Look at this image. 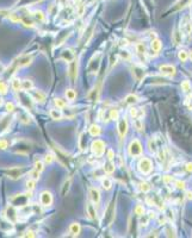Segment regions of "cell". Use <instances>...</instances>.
Segmentation results:
<instances>
[{
	"mask_svg": "<svg viewBox=\"0 0 192 238\" xmlns=\"http://www.w3.org/2000/svg\"><path fill=\"white\" fill-rule=\"evenodd\" d=\"M35 236H36V235H35V232H33V231H31V230L26 231V232L23 235V237H35Z\"/></svg>",
	"mask_w": 192,
	"mask_h": 238,
	"instance_id": "obj_55",
	"label": "cell"
},
{
	"mask_svg": "<svg viewBox=\"0 0 192 238\" xmlns=\"http://www.w3.org/2000/svg\"><path fill=\"white\" fill-rule=\"evenodd\" d=\"M88 131H90V135L93 136V137H97V136H99L100 133H101L100 128L98 126V125H96V124L91 125V126H90V129H88Z\"/></svg>",
	"mask_w": 192,
	"mask_h": 238,
	"instance_id": "obj_29",
	"label": "cell"
},
{
	"mask_svg": "<svg viewBox=\"0 0 192 238\" xmlns=\"http://www.w3.org/2000/svg\"><path fill=\"white\" fill-rule=\"evenodd\" d=\"M132 119H134V126H135V129L137 131L143 130V124H142V122H141L138 118H132Z\"/></svg>",
	"mask_w": 192,
	"mask_h": 238,
	"instance_id": "obj_43",
	"label": "cell"
},
{
	"mask_svg": "<svg viewBox=\"0 0 192 238\" xmlns=\"http://www.w3.org/2000/svg\"><path fill=\"white\" fill-rule=\"evenodd\" d=\"M49 115L51 117V119H54V120H61L63 118V115H62V112L60 110H51L49 112Z\"/></svg>",
	"mask_w": 192,
	"mask_h": 238,
	"instance_id": "obj_28",
	"label": "cell"
},
{
	"mask_svg": "<svg viewBox=\"0 0 192 238\" xmlns=\"http://www.w3.org/2000/svg\"><path fill=\"white\" fill-rule=\"evenodd\" d=\"M54 104L57 108H65L66 106H67L66 100L61 99V98H56V99H54Z\"/></svg>",
	"mask_w": 192,
	"mask_h": 238,
	"instance_id": "obj_36",
	"label": "cell"
},
{
	"mask_svg": "<svg viewBox=\"0 0 192 238\" xmlns=\"http://www.w3.org/2000/svg\"><path fill=\"white\" fill-rule=\"evenodd\" d=\"M5 217L10 223H16L18 220V211L16 210V206H8L5 211Z\"/></svg>",
	"mask_w": 192,
	"mask_h": 238,
	"instance_id": "obj_12",
	"label": "cell"
},
{
	"mask_svg": "<svg viewBox=\"0 0 192 238\" xmlns=\"http://www.w3.org/2000/svg\"><path fill=\"white\" fill-rule=\"evenodd\" d=\"M101 186H103V188H104L105 191H110V189L112 188V181H111L109 177H104V179L101 180Z\"/></svg>",
	"mask_w": 192,
	"mask_h": 238,
	"instance_id": "obj_33",
	"label": "cell"
},
{
	"mask_svg": "<svg viewBox=\"0 0 192 238\" xmlns=\"http://www.w3.org/2000/svg\"><path fill=\"white\" fill-rule=\"evenodd\" d=\"M173 38H174V43H176V44H179V43H180L181 36H180V33H179L178 31H177V32H174V33H173Z\"/></svg>",
	"mask_w": 192,
	"mask_h": 238,
	"instance_id": "obj_51",
	"label": "cell"
},
{
	"mask_svg": "<svg viewBox=\"0 0 192 238\" xmlns=\"http://www.w3.org/2000/svg\"><path fill=\"white\" fill-rule=\"evenodd\" d=\"M163 181H165V184H168V182H172V177L168 176V175H166V176L163 177Z\"/></svg>",
	"mask_w": 192,
	"mask_h": 238,
	"instance_id": "obj_58",
	"label": "cell"
},
{
	"mask_svg": "<svg viewBox=\"0 0 192 238\" xmlns=\"http://www.w3.org/2000/svg\"><path fill=\"white\" fill-rule=\"evenodd\" d=\"M8 92V86L4 80H0V95H4Z\"/></svg>",
	"mask_w": 192,
	"mask_h": 238,
	"instance_id": "obj_37",
	"label": "cell"
},
{
	"mask_svg": "<svg viewBox=\"0 0 192 238\" xmlns=\"http://www.w3.org/2000/svg\"><path fill=\"white\" fill-rule=\"evenodd\" d=\"M167 217H168V218H169V219H171V220H173V218H174V217H173V212H171V211H168V214H167Z\"/></svg>",
	"mask_w": 192,
	"mask_h": 238,
	"instance_id": "obj_60",
	"label": "cell"
},
{
	"mask_svg": "<svg viewBox=\"0 0 192 238\" xmlns=\"http://www.w3.org/2000/svg\"><path fill=\"white\" fill-rule=\"evenodd\" d=\"M31 15L33 17V19L37 20V22H44V20H46V15H44V13H43L42 11H35V12H32Z\"/></svg>",
	"mask_w": 192,
	"mask_h": 238,
	"instance_id": "obj_32",
	"label": "cell"
},
{
	"mask_svg": "<svg viewBox=\"0 0 192 238\" xmlns=\"http://www.w3.org/2000/svg\"><path fill=\"white\" fill-rule=\"evenodd\" d=\"M70 184H72V180H70V179L65 180V182H63V184H62V191H61L62 197H65V195L68 193L69 188H70Z\"/></svg>",
	"mask_w": 192,
	"mask_h": 238,
	"instance_id": "obj_31",
	"label": "cell"
},
{
	"mask_svg": "<svg viewBox=\"0 0 192 238\" xmlns=\"http://www.w3.org/2000/svg\"><path fill=\"white\" fill-rule=\"evenodd\" d=\"M66 98L68 100H74L75 98H77V92L74 91V89H67L66 91Z\"/></svg>",
	"mask_w": 192,
	"mask_h": 238,
	"instance_id": "obj_41",
	"label": "cell"
},
{
	"mask_svg": "<svg viewBox=\"0 0 192 238\" xmlns=\"http://www.w3.org/2000/svg\"><path fill=\"white\" fill-rule=\"evenodd\" d=\"M181 91H184V92L191 91V84H190L187 80H184V81L181 82Z\"/></svg>",
	"mask_w": 192,
	"mask_h": 238,
	"instance_id": "obj_44",
	"label": "cell"
},
{
	"mask_svg": "<svg viewBox=\"0 0 192 238\" xmlns=\"http://www.w3.org/2000/svg\"><path fill=\"white\" fill-rule=\"evenodd\" d=\"M134 212H135V214H137L141 217L142 214H145L146 211H145V207H143L142 205H137V206L135 207V210H134Z\"/></svg>",
	"mask_w": 192,
	"mask_h": 238,
	"instance_id": "obj_46",
	"label": "cell"
},
{
	"mask_svg": "<svg viewBox=\"0 0 192 238\" xmlns=\"http://www.w3.org/2000/svg\"><path fill=\"white\" fill-rule=\"evenodd\" d=\"M24 171H25V170H24L23 167H15V168L7 169V170H6V174L8 175V177H11V179H13V180H17V179L23 176Z\"/></svg>",
	"mask_w": 192,
	"mask_h": 238,
	"instance_id": "obj_13",
	"label": "cell"
},
{
	"mask_svg": "<svg viewBox=\"0 0 192 238\" xmlns=\"http://www.w3.org/2000/svg\"><path fill=\"white\" fill-rule=\"evenodd\" d=\"M186 169H187L189 171H192V163H189V164L186 166Z\"/></svg>",
	"mask_w": 192,
	"mask_h": 238,
	"instance_id": "obj_61",
	"label": "cell"
},
{
	"mask_svg": "<svg viewBox=\"0 0 192 238\" xmlns=\"http://www.w3.org/2000/svg\"><path fill=\"white\" fill-rule=\"evenodd\" d=\"M132 75H134V77H135L137 81H140V80H142L143 76H145V70H143V68H141V67H134V68H132Z\"/></svg>",
	"mask_w": 192,
	"mask_h": 238,
	"instance_id": "obj_21",
	"label": "cell"
},
{
	"mask_svg": "<svg viewBox=\"0 0 192 238\" xmlns=\"http://www.w3.org/2000/svg\"><path fill=\"white\" fill-rule=\"evenodd\" d=\"M39 201H41V205L42 206H44V207H49V206H51V204H53V194L49 192V191H43V192L41 193V195H39Z\"/></svg>",
	"mask_w": 192,
	"mask_h": 238,
	"instance_id": "obj_7",
	"label": "cell"
},
{
	"mask_svg": "<svg viewBox=\"0 0 192 238\" xmlns=\"http://www.w3.org/2000/svg\"><path fill=\"white\" fill-rule=\"evenodd\" d=\"M178 57H179V60L181 62H186L187 58H189V54H187L186 50H180V51L178 53Z\"/></svg>",
	"mask_w": 192,
	"mask_h": 238,
	"instance_id": "obj_40",
	"label": "cell"
},
{
	"mask_svg": "<svg viewBox=\"0 0 192 238\" xmlns=\"http://www.w3.org/2000/svg\"><path fill=\"white\" fill-rule=\"evenodd\" d=\"M109 117H110V119H112V120H117V119H118V117H119V112H118V110H117V108H112V110H110Z\"/></svg>",
	"mask_w": 192,
	"mask_h": 238,
	"instance_id": "obj_42",
	"label": "cell"
},
{
	"mask_svg": "<svg viewBox=\"0 0 192 238\" xmlns=\"http://www.w3.org/2000/svg\"><path fill=\"white\" fill-rule=\"evenodd\" d=\"M186 198L189 200H192V191H187L186 192Z\"/></svg>",
	"mask_w": 192,
	"mask_h": 238,
	"instance_id": "obj_59",
	"label": "cell"
},
{
	"mask_svg": "<svg viewBox=\"0 0 192 238\" xmlns=\"http://www.w3.org/2000/svg\"><path fill=\"white\" fill-rule=\"evenodd\" d=\"M128 150H129V155L132 156V157L141 156V155H142V151H143V150H142V145H141V143H140L138 139H132V141H131Z\"/></svg>",
	"mask_w": 192,
	"mask_h": 238,
	"instance_id": "obj_3",
	"label": "cell"
},
{
	"mask_svg": "<svg viewBox=\"0 0 192 238\" xmlns=\"http://www.w3.org/2000/svg\"><path fill=\"white\" fill-rule=\"evenodd\" d=\"M61 57L65 60V61L70 62L72 60H74V53H73L72 49H67V50H65V51L61 54Z\"/></svg>",
	"mask_w": 192,
	"mask_h": 238,
	"instance_id": "obj_25",
	"label": "cell"
},
{
	"mask_svg": "<svg viewBox=\"0 0 192 238\" xmlns=\"http://www.w3.org/2000/svg\"><path fill=\"white\" fill-rule=\"evenodd\" d=\"M80 231H81V226L79 223H72L69 226V232L73 237H77L80 235Z\"/></svg>",
	"mask_w": 192,
	"mask_h": 238,
	"instance_id": "obj_19",
	"label": "cell"
},
{
	"mask_svg": "<svg viewBox=\"0 0 192 238\" xmlns=\"http://www.w3.org/2000/svg\"><path fill=\"white\" fill-rule=\"evenodd\" d=\"M152 169H153V164H152V161L149 158L143 157V158L140 160V162H138V170L142 174H145V175L149 174L152 171Z\"/></svg>",
	"mask_w": 192,
	"mask_h": 238,
	"instance_id": "obj_5",
	"label": "cell"
},
{
	"mask_svg": "<svg viewBox=\"0 0 192 238\" xmlns=\"http://www.w3.org/2000/svg\"><path fill=\"white\" fill-rule=\"evenodd\" d=\"M91 150L96 156L100 157L101 155L105 153V143L101 139H96L93 141L91 144Z\"/></svg>",
	"mask_w": 192,
	"mask_h": 238,
	"instance_id": "obj_4",
	"label": "cell"
},
{
	"mask_svg": "<svg viewBox=\"0 0 192 238\" xmlns=\"http://www.w3.org/2000/svg\"><path fill=\"white\" fill-rule=\"evenodd\" d=\"M99 61H100V56H97V58H96V56H93V58L91 60V62H90V67H88L91 73H97L98 68L96 67V64H97V66H99L100 64Z\"/></svg>",
	"mask_w": 192,
	"mask_h": 238,
	"instance_id": "obj_22",
	"label": "cell"
},
{
	"mask_svg": "<svg viewBox=\"0 0 192 238\" xmlns=\"http://www.w3.org/2000/svg\"><path fill=\"white\" fill-rule=\"evenodd\" d=\"M43 169H44V163L42 161H36L35 162V167H33V170H36V171H38L39 174L43 171Z\"/></svg>",
	"mask_w": 192,
	"mask_h": 238,
	"instance_id": "obj_39",
	"label": "cell"
},
{
	"mask_svg": "<svg viewBox=\"0 0 192 238\" xmlns=\"http://www.w3.org/2000/svg\"><path fill=\"white\" fill-rule=\"evenodd\" d=\"M99 95H100V82L90 92V94H88V100L96 102V101H98V99H99Z\"/></svg>",
	"mask_w": 192,
	"mask_h": 238,
	"instance_id": "obj_16",
	"label": "cell"
},
{
	"mask_svg": "<svg viewBox=\"0 0 192 238\" xmlns=\"http://www.w3.org/2000/svg\"><path fill=\"white\" fill-rule=\"evenodd\" d=\"M114 158V151L112 150H109V153H108V160L109 161H111Z\"/></svg>",
	"mask_w": 192,
	"mask_h": 238,
	"instance_id": "obj_57",
	"label": "cell"
},
{
	"mask_svg": "<svg viewBox=\"0 0 192 238\" xmlns=\"http://www.w3.org/2000/svg\"><path fill=\"white\" fill-rule=\"evenodd\" d=\"M86 212H87V215L90 217V219L94 220L97 218V211H96V206L93 202H88L87 206H86Z\"/></svg>",
	"mask_w": 192,
	"mask_h": 238,
	"instance_id": "obj_17",
	"label": "cell"
},
{
	"mask_svg": "<svg viewBox=\"0 0 192 238\" xmlns=\"http://www.w3.org/2000/svg\"><path fill=\"white\" fill-rule=\"evenodd\" d=\"M55 160V155L53 153H49V154H47L44 156V162L48 163V164H50V163H53Z\"/></svg>",
	"mask_w": 192,
	"mask_h": 238,
	"instance_id": "obj_45",
	"label": "cell"
},
{
	"mask_svg": "<svg viewBox=\"0 0 192 238\" xmlns=\"http://www.w3.org/2000/svg\"><path fill=\"white\" fill-rule=\"evenodd\" d=\"M31 198L30 193H25V194H18L15 195L13 198H11V204L16 207H25L29 204V200Z\"/></svg>",
	"mask_w": 192,
	"mask_h": 238,
	"instance_id": "obj_1",
	"label": "cell"
},
{
	"mask_svg": "<svg viewBox=\"0 0 192 238\" xmlns=\"http://www.w3.org/2000/svg\"><path fill=\"white\" fill-rule=\"evenodd\" d=\"M159 69H160V73H161L163 76L172 77V76H174L176 73H177L176 67L172 66V64H161V66L159 67Z\"/></svg>",
	"mask_w": 192,
	"mask_h": 238,
	"instance_id": "obj_10",
	"label": "cell"
},
{
	"mask_svg": "<svg viewBox=\"0 0 192 238\" xmlns=\"http://www.w3.org/2000/svg\"><path fill=\"white\" fill-rule=\"evenodd\" d=\"M161 41L160 39H158V38H155L152 41V43H150V48H152V50H153L155 54H158L160 50H161Z\"/></svg>",
	"mask_w": 192,
	"mask_h": 238,
	"instance_id": "obj_24",
	"label": "cell"
},
{
	"mask_svg": "<svg viewBox=\"0 0 192 238\" xmlns=\"http://www.w3.org/2000/svg\"><path fill=\"white\" fill-rule=\"evenodd\" d=\"M130 115L132 117V118H136L137 117V110L136 108H130Z\"/></svg>",
	"mask_w": 192,
	"mask_h": 238,
	"instance_id": "obj_56",
	"label": "cell"
},
{
	"mask_svg": "<svg viewBox=\"0 0 192 238\" xmlns=\"http://www.w3.org/2000/svg\"><path fill=\"white\" fill-rule=\"evenodd\" d=\"M115 208H116L115 202H111V204L108 206L106 211H105V213H104V219H103V223H104V225L109 226V225H111V224H112L114 219H115Z\"/></svg>",
	"mask_w": 192,
	"mask_h": 238,
	"instance_id": "obj_2",
	"label": "cell"
},
{
	"mask_svg": "<svg viewBox=\"0 0 192 238\" xmlns=\"http://www.w3.org/2000/svg\"><path fill=\"white\" fill-rule=\"evenodd\" d=\"M141 217H142V218H141V225H145V226H146L147 224H148V222H149V218H150V217H147L146 214H142Z\"/></svg>",
	"mask_w": 192,
	"mask_h": 238,
	"instance_id": "obj_52",
	"label": "cell"
},
{
	"mask_svg": "<svg viewBox=\"0 0 192 238\" xmlns=\"http://www.w3.org/2000/svg\"><path fill=\"white\" fill-rule=\"evenodd\" d=\"M31 98L33 99V101H37V102H44L46 101V94L42 92V91H35L32 93Z\"/></svg>",
	"mask_w": 192,
	"mask_h": 238,
	"instance_id": "obj_20",
	"label": "cell"
},
{
	"mask_svg": "<svg viewBox=\"0 0 192 238\" xmlns=\"http://www.w3.org/2000/svg\"><path fill=\"white\" fill-rule=\"evenodd\" d=\"M18 118H19V122L23 124H29L30 123V115L26 111H20V113L18 115Z\"/></svg>",
	"mask_w": 192,
	"mask_h": 238,
	"instance_id": "obj_26",
	"label": "cell"
},
{
	"mask_svg": "<svg viewBox=\"0 0 192 238\" xmlns=\"http://www.w3.org/2000/svg\"><path fill=\"white\" fill-rule=\"evenodd\" d=\"M8 146V143L6 139H2L0 138V150H5L6 148Z\"/></svg>",
	"mask_w": 192,
	"mask_h": 238,
	"instance_id": "obj_50",
	"label": "cell"
},
{
	"mask_svg": "<svg viewBox=\"0 0 192 238\" xmlns=\"http://www.w3.org/2000/svg\"><path fill=\"white\" fill-rule=\"evenodd\" d=\"M118 132H119V136H121L122 138L125 137V135H127V132H128V122H127L125 118L119 120V124H118Z\"/></svg>",
	"mask_w": 192,
	"mask_h": 238,
	"instance_id": "obj_14",
	"label": "cell"
},
{
	"mask_svg": "<svg viewBox=\"0 0 192 238\" xmlns=\"http://www.w3.org/2000/svg\"><path fill=\"white\" fill-rule=\"evenodd\" d=\"M78 70H79V62H78V60L74 58V60H72V61L69 62L68 67V75L70 81H72V84L75 82V79L78 76Z\"/></svg>",
	"mask_w": 192,
	"mask_h": 238,
	"instance_id": "obj_6",
	"label": "cell"
},
{
	"mask_svg": "<svg viewBox=\"0 0 192 238\" xmlns=\"http://www.w3.org/2000/svg\"><path fill=\"white\" fill-rule=\"evenodd\" d=\"M104 171H105L106 174H112V173L115 171V164H114L111 161H109L108 163H105V166H104Z\"/></svg>",
	"mask_w": 192,
	"mask_h": 238,
	"instance_id": "obj_35",
	"label": "cell"
},
{
	"mask_svg": "<svg viewBox=\"0 0 192 238\" xmlns=\"http://www.w3.org/2000/svg\"><path fill=\"white\" fill-rule=\"evenodd\" d=\"M35 187H36V180L32 179V177H29V180L26 181V188L31 192V191L35 189Z\"/></svg>",
	"mask_w": 192,
	"mask_h": 238,
	"instance_id": "obj_38",
	"label": "cell"
},
{
	"mask_svg": "<svg viewBox=\"0 0 192 238\" xmlns=\"http://www.w3.org/2000/svg\"><path fill=\"white\" fill-rule=\"evenodd\" d=\"M138 101V98L137 95H135V94H129L127 98H125V104H128V105H134V104H136Z\"/></svg>",
	"mask_w": 192,
	"mask_h": 238,
	"instance_id": "obj_34",
	"label": "cell"
},
{
	"mask_svg": "<svg viewBox=\"0 0 192 238\" xmlns=\"http://www.w3.org/2000/svg\"><path fill=\"white\" fill-rule=\"evenodd\" d=\"M33 61V56L32 55H24L22 57H19L17 61L15 62V68H24L31 64V62Z\"/></svg>",
	"mask_w": 192,
	"mask_h": 238,
	"instance_id": "obj_8",
	"label": "cell"
},
{
	"mask_svg": "<svg viewBox=\"0 0 192 238\" xmlns=\"http://www.w3.org/2000/svg\"><path fill=\"white\" fill-rule=\"evenodd\" d=\"M148 148H149V151L150 153H156V144H155V142H154L153 139H150L149 142H148Z\"/></svg>",
	"mask_w": 192,
	"mask_h": 238,
	"instance_id": "obj_47",
	"label": "cell"
},
{
	"mask_svg": "<svg viewBox=\"0 0 192 238\" xmlns=\"http://www.w3.org/2000/svg\"><path fill=\"white\" fill-rule=\"evenodd\" d=\"M180 31L184 33V35H190L192 31L191 26V19L189 15H185L181 19V24H180Z\"/></svg>",
	"mask_w": 192,
	"mask_h": 238,
	"instance_id": "obj_11",
	"label": "cell"
},
{
	"mask_svg": "<svg viewBox=\"0 0 192 238\" xmlns=\"http://www.w3.org/2000/svg\"><path fill=\"white\" fill-rule=\"evenodd\" d=\"M79 145H80V149H81V150H84L85 148H86V138H85V133H83V135L80 136Z\"/></svg>",
	"mask_w": 192,
	"mask_h": 238,
	"instance_id": "obj_48",
	"label": "cell"
},
{
	"mask_svg": "<svg viewBox=\"0 0 192 238\" xmlns=\"http://www.w3.org/2000/svg\"><path fill=\"white\" fill-rule=\"evenodd\" d=\"M2 104V99H1V97H0V105Z\"/></svg>",
	"mask_w": 192,
	"mask_h": 238,
	"instance_id": "obj_63",
	"label": "cell"
},
{
	"mask_svg": "<svg viewBox=\"0 0 192 238\" xmlns=\"http://www.w3.org/2000/svg\"><path fill=\"white\" fill-rule=\"evenodd\" d=\"M0 13H1V11H0Z\"/></svg>",
	"mask_w": 192,
	"mask_h": 238,
	"instance_id": "obj_64",
	"label": "cell"
},
{
	"mask_svg": "<svg viewBox=\"0 0 192 238\" xmlns=\"http://www.w3.org/2000/svg\"><path fill=\"white\" fill-rule=\"evenodd\" d=\"M10 123H11V117L10 115L2 117V119H0V132L6 130L8 128V125H10Z\"/></svg>",
	"mask_w": 192,
	"mask_h": 238,
	"instance_id": "obj_23",
	"label": "cell"
},
{
	"mask_svg": "<svg viewBox=\"0 0 192 238\" xmlns=\"http://www.w3.org/2000/svg\"><path fill=\"white\" fill-rule=\"evenodd\" d=\"M19 97H20V102H22V105H23L25 108H28V110H32L33 108V99L31 98L30 95L28 94V92H19Z\"/></svg>",
	"mask_w": 192,
	"mask_h": 238,
	"instance_id": "obj_9",
	"label": "cell"
},
{
	"mask_svg": "<svg viewBox=\"0 0 192 238\" xmlns=\"http://www.w3.org/2000/svg\"><path fill=\"white\" fill-rule=\"evenodd\" d=\"M20 86H22V89L25 92H29L33 88V84L31 80H20Z\"/></svg>",
	"mask_w": 192,
	"mask_h": 238,
	"instance_id": "obj_27",
	"label": "cell"
},
{
	"mask_svg": "<svg viewBox=\"0 0 192 238\" xmlns=\"http://www.w3.org/2000/svg\"><path fill=\"white\" fill-rule=\"evenodd\" d=\"M140 188H141V191H142V192H145V193L150 191V186L147 184V182H142V184H140Z\"/></svg>",
	"mask_w": 192,
	"mask_h": 238,
	"instance_id": "obj_49",
	"label": "cell"
},
{
	"mask_svg": "<svg viewBox=\"0 0 192 238\" xmlns=\"http://www.w3.org/2000/svg\"><path fill=\"white\" fill-rule=\"evenodd\" d=\"M11 86H12V89L16 92H20L22 89V86H20V80L17 79V77H12V81H11Z\"/></svg>",
	"mask_w": 192,
	"mask_h": 238,
	"instance_id": "obj_30",
	"label": "cell"
},
{
	"mask_svg": "<svg viewBox=\"0 0 192 238\" xmlns=\"http://www.w3.org/2000/svg\"><path fill=\"white\" fill-rule=\"evenodd\" d=\"M90 198L92 200L93 204H96V205H98L100 202V192L98 188H90Z\"/></svg>",
	"mask_w": 192,
	"mask_h": 238,
	"instance_id": "obj_15",
	"label": "cell"
},
{
	"mask_svg": "<svg viewBox=\"0 0 192 238\" xmlns=\"http://www.w3.org/2000/svg\"><path fill=\"white\" fill-rule=\"evenodd\" d=\"M189 57H190V60H191V61H192V51H191V54L189 55Z\"/></svg>",
	"mask_w": 192,
	"mask_h": 238,
	"instance_id": "obj_62",
	"label": "cell"
},
{
	"mask_svg": "<svg viewBox=\"0 0 192 238\" xmlns=\"http://www.w3.org/2000/svg\"><path fill=\"white\" fill-rule=\"evenodd\" d=\"M176 184H177L178 189H185V182L184 181H180V180H179V181L176 182Z\"/></svg>",
	"mask_w": 192,
	"mask_h": 238,
	"instance_id": "obj_53",
	"label": "cell"
},
{
	"mask_svg": "<svg viewBox=\"0 0 192 238\" xmlns=\"http://www.w3.org/2000/svg\"><path fill=\"white\" fill-rule=\"evenodd\" d=\"M136 51H137V55L140 56V58L142 61H146L147 60V51H146V46L143 43H138L136 45Z\"/></svg>",
	"mask_w": 192,
	"mask_h": 238,
	"instance_id": "obj_18",
	"label": "cell"
},
{
	"mask_svg": "<svg viewBox=\"0 0 192 238\" xmlns=\"http://www.w3.org/2000/svg\"><path fill=\"white\" fill-rule=\"evenodd\" d=\"M6 110H7L8 112H13L15 111V105L12 102H7L6 104Z\"/></svg>",
	"mask_w": 192,
	"mask_h": 238,
	"instance_id": "obj_54",
	"label": "cell"
}]
</instances>
